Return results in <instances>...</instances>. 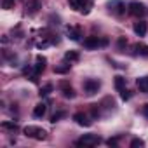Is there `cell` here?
<instances>
[{
  "instance_id": "1",
  "label": "cell",
  "mask_w": 148,
  "mask_h": 148,
  "mask_svg": "<svg viewBox=\"0 0 148 148\" xmlns=\"http://www.w3.org/2000/svg\"><path fill=\"white\" fill-rule=\"evenodd\" d=\"M23 132H25V136L33 138V139H38V141H42V139L47 138V132H45L42 127H37V125H26V127L23 129Z\"/></svg>"
},
{
  "instance_id": "2",
  "label": "cell",
  "mask_w": 148,
  "mask_h": 148,
  "mask_svg": "<svg viewBox=\"0 0 148 148\" xmlns=\"http://www.w3.org/2000/svg\"><path fill=\"white\" fill-rule=\"evenodd\" d=\"M68 4H70L71 9H75V11H79L82 14H87L91 11V7H92L91 0H68Z\"/></svg>"
},
{
  "instance_id": "3",
  "label": "cell",
  "mask_w": 148,
  "mask_h": 148,
  "mask_svg": "<svg viewBox=\"0 0 148 148\" xmlns=\"http://www.w3.org/2000/svg\"><path fill=\"white\" fill-rule=\"evenodd\" d=\"M127 11H129L131 16H136V18H141V16L146 14V7H145V4L138 2V0H132V2H129Z\"/></svg>"
},
{
  "instance_id": "4",
  "label": "cell",
  "mask_w": 148,
  "mask_h": 148,
  "mask_svg": "<svg viewBox=\"0 0 148 148\" xmlns=\"http://www.w3.org/2000/svg\"><path fill=\"white\" fill-rule=\"evenodd\" d=\"M101 143V138L96 134H84L80 139H77V146H96Z\"/></svg>"
},
{
  "instance_id": "5",
  "label": "cell",
  "mask_w": 148,
  "mask_h": 148,
  "mask_svg": "<svg viewBox=\"0 0 148 148\" xmlns=\"http://www.w3.org/2000/svg\"><path fill=\"white\" fill-rule=\"evenodd\" d=\"M99 87H101V84H99V80H96V79H87V80H84V91H86L89 96L96 94V92L99 91Z\"/></svg>"
},
{
  "instance_id": "6",
  "label": "cell",
  "mask_w": 148,
  "mask_h": 148,
  "mask_svg": "<svg viewBox=\"0 0 148 148\" xmlns=\"http://www.w3.org/2000/svg\"><path fill=\"white\" fill-rule=\"evenodd\" d=\"M108 9L115 16H122L125 12V4L122 2V0H112V2H108Z\"/></svg>"
},
{
  "instance_id": "7",
  "label": "cell",
  "mask_w": 148,
  "mask_h": 148,
  "mask_svg": "<svg viewBox=\"0 0 148 148\" xmlns=\"http://www.w3.org/2000/svg\"><path fill=\"white\" fill-rule=\"evenodd\" d=\"M73 120H75L79 125H84V127H89V125H91V119H89V115L84 113V112H77L75 115H73Z\"/></svg>"
},
{
  "instance_id": "8",
  "label": "cell",
  "mask_w": 148,
  "mask_h": 148,
  "mask_svg": "<svg viewBox=\"0 0 148 148\" xmlns=\"http://www.w3.org/2000/svg\"><path fill=\"white\" fill-rule=\"evenodd\" d=\"M132 30H134V33L138 37H145L146 32H148V25H146V21H138V23H134Z\"/></svg>"
},
{
  "instance_id": "9",
  "label": "cell",
  "mask_w": 148,
  "mask_h": 148,
  "mask_svg": "<svg viewBox=\"0 0 148 148\" xmlns=\"http://www.w3.org/2000/svg\"><path fill=\"white\" fill-rule=\"evenodd\" d=\"M40 7H42L40 0H28V2L25 4V9H26V12H28V14H35Z\"/></svg>"
},
{
  "instance_id": "10",
  "label": "cell",
  "mask_w": 148,
  "mask_h": 148,
  "mask_svg": "<svg viewBox=\"0 0 148 148\" xmlns=\"http://www.w3.org/2000/svg\"><path fill=\"white\" fill-rule=\"evenodd\" d=\"M66 32H68V38H71V40H80V37H82V32L79 26H68Z\"/></svg>"
},
{
  "instance_id": "11",
  "label": "cell",
  "mask_w": 148,
  "mask_h": 148,
  "mask_svg": "<svg viewBox=\"0 0 148 148\" xmlns=\"http://www.w3.org/2000/svg\"><path fill=\"white\" fill-rule=\"evenodd\" d=\"M45 112H47V105H45V103H38V105H35V108H33V117H35V119H42V117L45 115Z\"/></svg>"
},
{
  "instance_id": "12",
  "label": "cell",
  "mask_w": 148,
  "mask_h": 148,
  "mask_svg": "<svg viewBox=\"0 0 148 148\" xmlns=\"http://www.w3.org/2000/svg\"><path fill=\"white\" fill-rule=\"evenodd\" d=\"M59 87H61L64 98H70V99H71V98H75V92H73V89H71V86H70L68 82H61Z\"/></svg>"
},
{
  "instance_id": "13",
  "label": "cell",
  "mask_w": 148,
  "mask_h": 148,
  "mask_svg": "<svg viewBox=\"0 0 148 148\" xmlns=\"http://www.w3.org/2000/svg\"><path fill=\"white\" fill-rule=\"evenodd\" d=\"M99 45V38L98 37H87V38H84V47L86 49H96Z\"/></svg>"
},
{
  "instance_id": "14",
  "label": "cell",
  "mask_w": 148,
  "mask_h": 148,
  "mask_svg": "<svg viewBox=\"0 0 148 148\" xmlns=\"http://www.w3.org/2000/svg\"><path fill=\"white\" fill-rule=\"evenodd\" d=\"M37 64H35V73L38 75V73H42L44 70H45V63H47V59L44 58V56H37Z\"/></svg>"
},
{
  "instance_id": "15",
  "label": "cell",
  "mask_w": 148,
  "mask_h": 148,
  "mask_svg": "<svg viewBox=\"0 0 148 148\" xmlns=\"http://www.w3.org/2000/svg\"><path fill=\"white\" fill-rule=\"evenodd\" d=\"M136 86H138V89H139L141 92L148 94V77H139V79L136 80Z\"/></svg>"
},
{
  "instance_id": "16",
  "label": "cell",
  "mask_w": 148,
  "mask_h": 148,
  "mask_svg": "<svg viewBox=\"0 0 148 148\" xmlns=\"http://www.w3.org/2000/svg\"><path fill=\"white\" fill-rule=\"evenodd\" d=\"M70 61L68 63H61V64H58V66H54V73H58V75H64V73H68L70 71Z\"/></svg>"
},
{
  "instance_id": "17",
  "label": "cell",
  "mask_w": 148,
  "mask_h": 148,
  "mask_svg": "<svg viewBox=\"0 0 148 148\" xmlns=\"http://www.w3.org/2000/svg\"><path fill=\"white\" fill-rule=\"evenodd\" d=\"M79 59H80V54H79L77 51H68V52H64V61L75 63V61H79Z\"/></svg>"
},
{
  "instance_id": "18",
  "label": "cell",
  "mask_w": 148,
  "mask_h": 148,
  "mask_svg": "<svg viewBox=\"0 0 148 148\" xmlns=\"http://www.w3.org/2000/svg\"><path fill=\"white\" fill-rule=\"evenodd\" d=\"M134 54H139V56L148 58V45H145V44H136V45H134Z\"/></svg>"
},
{
  "instance_id": "19",
  "label": "cell",
  "mask_w": 148,
  "mask_h": 148,
  "mask_svg": "<svg viewBox=\"0 0 148 148\" xmlns=\"http://www.w3.org/2000/svg\"><path fill=\"white\" fill-rule=\"evenodd\" d=\"M2 129H4V131H9V132H12V134H14L19 127H18V124H16V122H2Z\"/></svg>"
},
{
  "instance_id": "20",
  "label": "cell",
  "mask_w": 148,
  "mask_h": 148,
  "mask_svg": "<svg viewBox=\"0 0 148 148\" xmlns=\"http://www.w3.org/2000/svg\"><path fill=\"white\" fill-rule=\"evenodd\" d=\"M113 84H115V89H117V91H122V89L125 87V79L120 77V75H117L115 80H113Z\"/></svg>"
},
{
  "instance_id": "21",
  "label": "cell",
  "mask_w": 148,
  "mask_h": 148,
  "mask_svg": "<svg viewBox=\"0 0 148 148\" xmlns=\"http://www.w3.org/2000/svg\"><path fill=\"white\" fill-rule=\"evenodd\" d=\"M141 146H145V141H143V139L136 138V139L131 141V148H141Z\"/></svg>"
},
{
  "instance_id": "22",
  "label": "cell",
  "mask_w": 148,
  "mask_h": 148,
  "mask_svg": "<svg viewBox=\"0 0 148 148\" xmlns=\"http://www.w3.org/2000/svg\"><path fill=\"white\" fill-rule=\"evenodd\" d=\"M51 91H52V86H51V84H47V86H44V87L40 89V92H38V94H40V96H47Z\"/></svg>"
},
{
  "instance_id": "23",
  "label": "cell",
  "mask_w": 148,
  "mask_h": 148,
  "mask_svg": "<svg viewBox=\"0 0 148 148\" xmlns=\"http://www.w3.org/2000/svg\"><path fill=\"white\" fill-rule=\"evenodd\" d=\"M127 45V38L125 37H119V40H117V47L119 49H124Z\"/></svg>"
},
{
  "instance_id": "24",
  "label": "cell",
  "mask_w": 148,
  "mask_h": 148,
  "mask_svg": "<svg viewBox=\"0 0 148 148\" xmlns=\"http://www.w3.org/2000/svg\"><path fill=\"white\" fill-rule=\"evenodd\" d=\"M64 115H66L64 112H56V113H54V115L51 117V122H58V120H59V119H63Z\"/></svg>"
},
{
  "instance_id": "25",
  "label": "cell",
  "mask_w": 148,
  "mask_h": 148,
  "mask_svg": "<svg viewBox=\"0 0 148 148\" xmlns=\"http://www.w3.org/2000/svg\"><path fill=\"white\" fill-rule=\"evenodd\" d=\"M2 7L4 9H12L14 7V0H2Z\"/></svg>"
},
{
  "instance_id": "26",
  "label": "cell",
  "mask_w": 148,
  "mask_h": 148,
  "mask_svg": "<svg viewBox=\"0 0 148 148\" xmlns=\"http://www.w3.org/2000/svg\"><path fill=\"white\" fill-rule=\"evenodd\" d=\"M120 98H122L124 101H127V99H131V92L125 91V89H122V91H120Z\"/></svg>"
},
{
  "instance_id": "27",
  "label": "cell",
  "mask_w": 148,
  "mask_h": 148,
  "mask_svg": "<svg viewBox=\"0 0 148 148\" xmlns=\"http://www.w3.org/2000/svg\"><path fill=\"white\" fill-rule=\"evenodd\" d=\"M117 143H119V139H117V138H110V139L106 141V145H108V146H117Z\"/></svg>"
},
{
  "instance_id": "28",
  "label": "cell",
  "mask_w": 148,
  "mask_h": 148,
  "mask_svg": "<svg viewBox=\"0 0 148 148\" xmlns=\"http://www.w3.org/2000/svg\"><path fill=\"white\" fill-rule=\"evenodd\" d=\"M141 112H143V115H145V117L148 119V103H146V105L143 106V110H141Z\"/></svg>"
},
{
  "instance_id": "29",
  "label": "cell",
  "mask_w": 148,
  "mask_h": 148,
  "mask_svg": "<svg viewBox=\"0 0 148 148\" xmlns=\"http://www.w3.org/2000/svg\"><path fill=\"white\" fill-rule=\"evenodd\" d=\"M106 44H108V38H101L99 40V45H106Z\"/></svg>"
}]
</instances>
